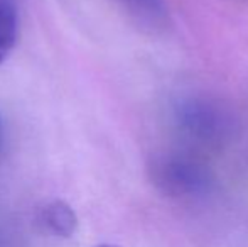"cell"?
I'll list each match as a JSON object with an SVG mask.
<instances>
[{
  "label": "cell",
  "instance_id": "obj_2",
  "mask_svg": "<svg viewBox=\"0 0 248 247\" xmlns=\"http://www.w3.org/2000/svg\"><path fill=\"white\" fill-rule=\"evenodd\" d=\"M176 115L184 131L201 141H218L228 127L225 115L202 100L183 102L177 107Z\"/></svg>",
  "mask_w": 248,
  "mask_h": 247
},
{
  "label": "cell",
  "instance_id": "obj_5",
  "mask_svg": "<svg viewBox=\"0 0 248 247\" xmlns=\"http://www.w3.org/2000/svg\"><path fill=\"white\" fill-rule=\"evenodd\" d=\"M19 29L16 0H0V63L12 51Z\"/></svg>",
  "mask_w": 248,
  "mask_h": 247
},
{
  "label": "cell",
  "instance_id": "obj_1",
  "mask_svg": "<svg viewBox=\"0 0 248 247\" xmlns=\"http://www.w3.org/2000/svg\"><path fill=\"white\" fill-rule=\"evenodd\" d=\"M150 178L154 185L167 197L196 198L211 190V173L187 156L164 154L152 161Z\"/></svg>",
  "mask_w": 248,
  "mask_h": 247
},
{
  "label": "cell",
  "instance_id": "obj_4",
  "mask_svg": "<svg viewBox=\"0 0 248 247\" xmlns=\"http://www.w3.org/2000/svg\"><path fill=\"white\" fill-rule=\"evenodd\" d=\"M139 26L149 31L164 29L167 24V10L162 0H118Z\"/></svg>",
  "mask_w": 248,
  "mask_h": 247
},
{
  "label": "cell",
  "instance_id": "obj_6",
  "mask_svg": "<svg viewBox=\"0 0 248 247\" xmlns=\"http://www.w3.org/2000/svg\"><path fill=\"white\" fill-rule=\"evenodd\" d=\"M100 247H115V246H100Z\"/></svg>",
  "mask_w": 248,
  "mask_h": 247
},
{
  "label": "cell",
  "instance_id": "obj_3",
  "mask_svg": "<svg viewBox=\"0 0 248 247\" xmlns=\"http://www.w3.org/2000/svg\"><path fill=\"white\" fill-rule=\"evenodd\" d=\"M39 222L49 234L58 235V237L73 235L76 231V225H78L73 208L62 200L49 201L44 207H41Z\"/></svg>",
  "mask_w": 248,
  "mask_h": 247
}]
</instances>
